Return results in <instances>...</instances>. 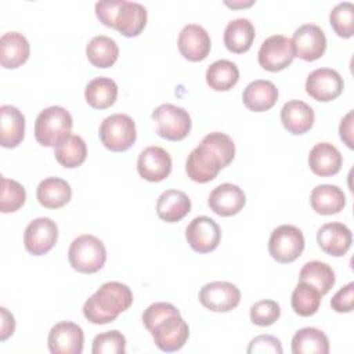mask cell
Listing matches in <instances>:
<instances>
[{
    "label": "cell",
    "mask_w": 354,
    "mask_h": 354,
    "mask_svg": "<svg viewBox=\"0 0 354 354\" xmlns=\"http://www.w3.org/2000/svg\"><path fill=\"white\" fill-rule=\"evenodd\" d=\"M152 119L158 124V134L169 141L185 138L191 130L192 122L189 113L177 105L162 104L152 111Z\"/></svg>",
    "instance_id": "obj_6"
},
{
    "label": "cell",
    "mask_w": 354,
    "mask_h": 354,
    "mask_svg": "<svg viewBox=\"0 0 354 354\" xmlns=\"http://www.w3.org/2000/svg\"><path fill=\"white\" fill-rule=\"evenodd\" d=\"M239 80V69L235 62L217 59L206 71V83L216 91H228Z\"/></svg>",
    "instance_id": "obj_33"
},
{
    "label": "cell",
    "mask_w": 354,
    "mask_h": 354,
    "mask_svg": "<svg viewBox=\"0 0 354 354\" xmlns=\"http://www.w3.org/2000/svg\"><path fill=\"white\" fill-rule=\"evenodd\" d=\"M91 351L93 354H124L126 337L116 329L100 333L93 340Z\"/></svg>",
    "instance_id": "obj_39"
},
{
    "label": "cell",
    "mask_w": 354,
    "mask_h": 354,
    "mask_svg": "<svg viewBox=\"0 0 354 354\" xmlns=\"http://www.w3.org/2000/svg\"><path fill=\"white\" fill-rule=\"evenodd\" d=\"M86 55L95 68H109L119 57V47L116 41L105 35L94 36L86 46Z\"/></svg>",
    "instance_id": "obj_32"
},
{
    "label": "cell",
    "mask_w": 354,
    "mask_h": 354,
    "mask_svg": "<svg viewBox=\"0 0 354 354\" xmlns=\"http://www.w3.org/2000/svg\"><path fill=\"white\" fill-rule=\"evenodd\" d=\"M282 344L279 342V339H277L275 336L271 335H260L256 336L254 339L250 340L249 347H248V353L253 354V353H259V354H282Z\"/></svg>",
    "instance_id": "obj_43"
},
{
    "label": "cell",
    "mask_w": 354,
    "mask_h": 354,
    "mask_svg": "<svg viewBox=\"0 0 354 354\" xmlns=\"http://www.w3.org/2000/svg\"><path fill=\"white\" fill-rule=\"evenodd\" d=\"M68 260L73 270L83 274L100 271L106 261V249L102 241L91 234L76 236L68 249Z\"/></svg>",
    "instance_id": "obj_3"
},
{
    "label": "cell",
    "mask_w": 354,
    "mask_h": 354,
    "mask_svg": "<svg viewBox=\"0 0 354 354\" xmlns=\"http://www.w3.org/2000/svg\"><path fill=\"white\" fill-rule=\"evenodd\" d=\"M177 46L180 54L192 62L205 59L212 47L210 36L206 29L198 24L185 25L177 39Z\"/></svg>",
    "instance_id": "obj_17"
},
{
    "label": "cell",
    "mask_w": 354,
    "mask_h": 354,
    "mask_svg": "<svg viewBox=\"0 0 354 354\" xmlns=\"http://www.w3.org/2000/svg\"><path fill=\"white\" fill-rule=\"evenodd\" d=\"M39 203L46 209H59L72 198L69 183L59 177H47L41 180L36 189Z\"/></svg>",
    "instance_id": "obj_27"
},
{
    "label": "cell",
    "mask_w": 354,
    "mask_h": 354,
    "mask_svg": "<svg viewBox=\"0 0 354 354\" xmlns=\"http://www.w3.org/2000/svg\"><path fill=\"white\" fill-rule=\"evenodd\" d=\"M25 136V116L12 105L0 106V144L4 148H15Z\"/></svg>",
    "instance_id": "obj_24"
},
{
    "label": "cell",
    "mask_w": 354,
    "mask_h": 354,
    "mask_svg": "<svg viewBox=\"0 0 354 354\" xmlns=\"http://www.w3.org/2000/svg\"><path fill=\"white\" fill-rule=\"evenodd\" d=\"M246 203L243 189L235 184L224 183L217 185L209 195V207L221 217H230L239 213Z\"/></svg>",
    "instance_id": "obj_18"
},
{
    "label": "cell",
    "mask_w": 354,
    "mask_h": 354,
    "mask_svg": "<svg viewBox=\"0 0 354 354\" xmlns=\"http://www.w3.org/2000/svg\"><path fill=\"white\" fill-rule=\"evenodd\" d=\"M171 314H180V311L176 306H173L171 303H166V301H156L144 310L142 324L149 330L156 322H159L160 319H163L165 317L171 315Z\"/></svg>",
    "instance_id": "obj_42"
},
{
    "label": "cell",
    "mask_w": 354,
    "mask_h": 354,
    "mask_svg": "<svg viewBox=\"0 0 354 354\" xmlns=\"http://www.w3.org/2000/svg\"><path fill=\"white\" fill-rule=\"evenodd\" d=\"M147 8L137 1L124 0L115 19V29L126 37L138 36L147 25Z\"/></svg>",
    "instance_id": "obj_26"
},
{
    "label": "cell",
    "mask_w": 354,
    "mask_h": 354,
    "mask_svg": "<svg viewBox=\"0 0 354 354\" xmlns=\"http://www.w3.org/2000/svg\"><path fill=\"white\" fill-rule=\"evenodd\" d=\"M30 54L28 39L19 32H7L0 37V64L6 69H15L25 64Z\"/></svg>",
    "instance_id": "obj_22"
},
{
    "label": "cell",
    "mask_w": 354,
    "mask_h": 354,
    "mask_svg": "<svg viewBox=\"0 0 354 354\" xmlns=\"http://www.w3.org/2000/svg\"><path fill=\"white\" fill-rule=\"evenodd\" d=\"M191 210V199L180 189H166L156 202V213L166 223L183 220Z\"/></svg>",
    "instance_id": "obj_25"
},
{
    "label": "cell",
    "mask_w": 354,
    "mask_h": 354,
    "mask_svg": "<svg viewBox=\"0 0 354 354\" xmlns=\"http://www.w3.org/2000/svg\"><path fill=\"white\" fill-rule=\"evenodd\" d=\"M73 120L71 113L58 105L40 111L35 122V138L43 147H57L71 136Z\"/></svg>",
    "instance_id": "obj_2"
},
{
    "label": "cell",
    "mask_w": 354,
    "mask_h": 354,
    "mask_svg": "<svg viewBox=\"0 0 354 354\" xmlns=\"http://www.w3.org/2000/svg\"><path fill=\"white\" fill-rule=\"evenodd\" d=\"M344 87L343 77L330 68L314 69L306 80V91L317 101L328 102L337 98Z\"/></svg>",
    "instance_id": "obj_14"
},
{
    "label": "cell",
    "mask_w": 354,
    "mask_h": 354,
    "mask_svg": "<svg viewBox=\"0 0 354 354\" xmlns=\"http://www.w3.org/2000/svg\"><path fill=\"white\" fill-rule=\"evenodd\" d=\"M133 304V292L118 281L102 283L94 295L83 304L84 318L94 325H104L115 321L119 314L129 310Z\"/></svg>",
    "instance_id": "obj_1"
},
{
    "label": "cell",
    "mask_w": 354,
    "mask_h": 354,
    "mask_svg": "<svg viewBox=\"0 0 354 354\" xmlns=\"http://www.w3.org/2000/svg\"><path fill=\"white\" fill-rule=\"evenodd\" d=\"M124 0H102L95 3V15L101 24L108 28H115V19Z\"/></svg>",
    "instance_id": "obj_44"
},
{
    "label": "cell",
    "mask_w": 354,
    "mask_h": 354,
    "mask_svg": "<svg viewBox=\"0 0 354 354\" xmlns=\"http://www.w3.org/2000/svg\"><path fill=\"white\" fill-rule=\"evenodd\" d=\"M223 167L224 166L221 158L213 148H210L203 141H201V144L189 152L185 163V171L188 177L192 181L201 184L209 183L216 178Z\"/></svg>",
    "instance_id": "obj_9"
},
{
    "label": "cell",
    "mask_w": 354,
    "mask_h": 354,
    "mask_svg": "<svg viewBox=\"0 0 354 354\" xmlns=\"http://www.w3.org/2000/svg\"><path fill=\"white\" fill-rule=\"evenodd\" d=\"M202 141L217 152V155L221 158L224 167H227L232 162L235 156V144L230 136L221 131H213L205 136Z\"/></svg>",
    "instance_id": "obj_41"
},
{
    "label": "cell",
    "mask_w": 354,
    "mask_h": 354,
    "mask_svg": "<svg viewBox=\"0 0 354 354\" xmlns=\"http://www.w3.org/2000/svg\"><path fill=\"white\" fill-rule=\"evenodd\" d=\"M256 30L250 19L236 18L227 24L224 29V44L234 54L246 53L254 40Z\"/></svg>",
    "instance_id": "obj_29"
},
{
    "label": "cell",
    "mask_w": 354,
    "mask_h": 354,
    "mask_svg": "<svg viewBox=\"0 0 354 354\" xmlns=\"http://www.w3.org/2000/svg\"><path fill=\"white\" fill-rule=\"evenodd\" d=\"M303 232L290 224H282L274 228L268 239V252L278 263H292L300 257L304 250Z\"/></svg>",
    "instance_id": "obj_5"
},
{
    "label": "cell",
    "mask_w": 354,
    "mask_h": 354,
    "mask_svg": "<svg viewBox=\"0 0 354 354\" xmlns=\"http://www.w3.org/2000/svg\"><path fill=\"white\" fill-rule=\"evenodd\" d=\"M242 101L249 111L264 112L275 105L278 101V88L277 86L266 79H259L250 82L243 93Z\"/></svg>",
    "instance_id": "obj_23"
},
{
    "label": "cell",
    "mask_w": 354,
    "mask_h": 354,
    "mask_svg": "<svg viewBox=\"0 0 354 354\" xmlns=\"http://www.w3.org/2000/svg\"><path fill=\"white\" fill-rule=\"evenodd\" d=\"M54 156L55 160L66 169L79 167L87 158L86 142L80 136L71 134L68 138H65L61 144L55 147Z\"/></svg>",
    "instance_id": "obj_35"
},
{
    "label": "cell",
    "mask_w": 354,
    "mask_h": 354,
    "mask_svg": "<svg viewBox=\"0 0 354 354\" xmlns=\"http://www.w3.org/2000/svg\"><path fill=\"white\" fill-rule=\"evenodd\" d=\"M185 238L192 250L198 253H210L220 243L221 230L213 218L198 216L187 225Z\"/></svg>",
    "instance_id": "obj_12"
},
{
    "label": "cell",
    "mask_w": 354,
    "mask_h": 354,
    "mask_svg": "<svg viewBox=\"0 0 354 354\" xmlns=\"http://www.w3.org/2000/svg\"><path fill=\"white\" fill-rule=\"evenodd\" d=\"M317 242L326 254L340 257L351 248L353 235L350 228L343 223H326L318 230Z\"/></svg>",
    "instance_id": "obj_19"
},
{
    "label": "cell",
    "mask_w": 354,
    "mask_h": 354,
    "mask_svg": "<svg viewBox=\"0 0 354 354\" xmlns=\"http://www.w3.org/2000/svg\"><path fill=\"white\" fill-rule=\"evenodd\" d=\"M343 158L340 151L330 142L315 144L308 153V166L314 174L330 177L340 171Z\"/></svg>",
    "instance_id": "obj_21"
},
{
    "label": "cell",
    "mask_w": 354,
    "mask_h": 354,
    "mask_svg": "<svg viewBox=\"0 0 354 354\" xmlns=\"http://www.w3.org/2000/svg\"><path fill=\"white\" fill-rule=\"evenodd\" d=\"M310 203L315 213L322 216L336 214L346 206V195L332 184H321L313 188L310 194Z\"/></svg>",
    "instance_id": "obj_28"
},
{
    "label": "cell",
    "mask_w": 354,
    "mask_h": 354,
    "mask_svg": "<svg viewBox=\"0 0 354 354\" xmlns=\"http://www.w3.org/2000/svg\"><path fill=\"white\" fill-rule=\"evenodd\" d=\"M254 1L252 0V1H248V3H228V1H225V4L227 6H230V7H232V8H236V7H249V6H252Z\"/></svg>",
    "instance_id": "obj_48"
},
{
    "label": "cell",
    "mask_w": 354,
    "mask_h": 354,
    "mask_svg": "<svg viewBox=\"0 0 354 354\" xmlns=\"http://www.w3.org/2000/svg\"><path fill=\"white\" fill-rule=\"evenodd\" d=\"M354 304V283L348 282L330 299V307L336 313H350Z\"/></svg>",
    "instance_id": "obj_45"
},
{
    "label": "cell",
    "mask_w": 354,
    "mask_h": 354,
    "mask_svg": "<svg viewBox=\"0 0 354 354\" xmlns=\"http://www.w3.org/2000/svg\"><path fill=\"white\" fill-rule=\"evenodd\" d=\"M295 57L293 43L283 35H272L267 37L257 53L260 66L270 72H278L288 68Z\"/></svg>",
    "instance_id": "obj_8"
},
{
    "label": "cell",
    "mask_w": 354,
    "mask_h": 354,
    "mask_svg": "<svg viewBox=\"0 0 354 354\" xmlns=\"http://www.w3.org/2000/svg\"><path fill=\"white\" fill-rule=\"evenodd\" d=\"M1 313V330H0V340L4 342L6 339H8L10 336H12L14 330H15V319L14 315L11 313H8V310L6 307L0 308Z\"/></svg>",
    "instance_id": "obj_47"
},
{
    "label": "cell",
    "mask_w": 354,
    "mask_h": 354,
    "mask_svg": "<svg viewBox=\"0 0 354 354\" xmlns=\"http://www.w3.org/2000/svg\"><path fill=\"white\" fill-rule=\"evenodd\" d=\"M339 134L340 138L344 141V144L348 148H353V111H348L347 115L342 119L339 126Z\"/></svg>",
    "instance_id": "obj_46"
},
{
    "label": "cell",
    "mask_w": 354,
    "mask_h": 354,
    "mask_svg": "<svg viewBox=\"0 0 354 354\" xmlns=\"http://www.w3.org/2000/svg\"><path fill=\"white\" fill-rule=\"evenodd\" d=\"M314 119L315 115L313 108L301 100H290L285 102L281 109V122L283 127L295 136L307 133L313 127Z\"/></svg>",
    "instance_id": "obj_20"
},
{
    "label": "cell",
    "mask_w": 354,
    "mask_h": 354,
    "mask_svg": "<svg viewBox=\"0 0 354 354\" xmlns=\"http://www.w3.org/2000/svg\"><path fill=\"white\" fill-rule=\"evenodd\" d=\"M199 301L203 307L214 313H228L241 301V290L227 281H213L199 290Z\"/></svg>",
    "instance_id": "obj_10"
},
{
    "label": "cell",
    "mask_w": 354,
    "mask_h": 354,
    "mask_svg": "<svg viewBox=\"0 0 354 354\" xmlns=\"http://www.w3.org/2000/svg\"><path fill=\"white\" fill-rule=\"evenodd\" d=\"M83 329L71 321L55 324L47 337L48 350L53 354H80L83 351Z\"/></svg>",
    "instance_id": "obj_13"
},
{
    "label": "cell",
    "mask_w": 354,
    "mask_h": 354,
    "mask_svg": "<svg viewBox=\"0 0 354 354\" xmlns=\"http://www.w3.org/2000/svg\"><path fill=\"white\" fill-rule=\"evenodd\" d=\"M330 26L340 37L348 39L354 35V4L342 1L336 4L329 14Z\"/></svg>",
    "instance_id": "obj_38"
},
{
    "label": "cell",
    "mask_w": 354,
    "mask_h": 354,
    "mask_svg": "<svg viewBox=\"0 0 354 354\" xmlns=\"http://www.w3.org/2000/svg\"><path fill=\"white\" fill-rule=\"evenodd\" d=\"M58 227L50 217H37L32 220L24 232L25 249L33 256L48 253L57 243Z\"/></svg>",
    "instance_id": "obj_11"
},
{
    "label": "cell",
    "mask_w": 354,
    "mask_h": 354,
    "mask_svg": "<svg viewBox=\"0 0 354 354\" xmlns=\"http://www.w3.org/2000/svg\"><path fill=\"white\" fill-rule=\"evenodd\" d=\"M329 348L328 336L318 328H301L292 337L293 354H328Z\"/></svg>",
    "instance_id": "obj_31"
},
{
    "label": "cell",
    "mask_w": 354,
    "mask_h": 354,
    "mask_svg": "<svg viewBox=\"0 0 354 354\" xmlns=\"http://www.w3.org/2000/svg\"><path fill=\"white\" fill-rule=\"evenodd\" d=\"M299 281L313 285L324 296L333 288L336 277H335V271L329 264L318 260H313V261H307L301 267L299 272Z\"/></svg>",
    "instance_id": "obj_34"
},
{
    "label": "cell",
    "mask_w": 354,
    "mask_h": 354,
    "mask_svg": "<svg viewBox=\"0 0 354 354\" xmlns=\"http://www.w3.org/2000/svg\"><path fill=\"white\" fill-rule=\"evenodd\" d=\"M290 40L296 57L304 61H315L321 58L326 50V36L315 24L300 25Z\"/></svg>",
    "instance_id": "obj_15"
},
{
    "label": "cell",
    "mask_w": 354,
    "mask_h": 354,
    "mask_svg": "<svg viewBox=\"0 0 354 354\" xmlns=\"http://www.w3.org/2000/svg\"><path fill=\"white\" fill-rule=\"evenodd\" d=\"M98 134L102 145L112 152L127 151L137 138L136 123L126 113L106 116L100 124Z\"/></svg>",
    "instance_id": "obj_4"
},
{
    "label": "cell",
    "mask_w": 354,
    "mask_h": 354,
    "mask_svg": "<svg viewBox=\"0 0 354 354\" xmlns=\"http://www.w3.org/2000/svg\"><path fill=\"white\" fill-rule=\"evenodd\" d=\"M26 201V191L22 184L15 180L1 177L0 188V212L12 213L24 206Z\"/></svg>",
    "instance_id": "obj_37"
},
{
    "label": "cell",
    "mask_w": 354,
    "mask_h": 354,
    "mask_svg": "<svg viewBox=\"0 0 354 354\" xmlns=\"http://www.w3.org/2000/svg\"><path fill=\"white\" fill-rule=\"evenodd\" d=\"M84 98L91 108L106 109L113 105L118 98V84L111 77H94L84 88Z\"/></svg>",
    "instance_id": "obj_30"
},
{
    "label": "cell",
    "mask_w": 354,
    "mask_h": 354,
    "mask_svg": "<svg viewBox=\"0 0 354 354\" xmlns=\"http://www.w3.org/2000/svg\"><path fill=\"white\" fill-rule=\"evenodd\" d=\"M171 156L166 149L158 145L147 147L137 159L138 174L151 183H159L169 177L171 171Z\"/></svg>",
    "instance_id": "obj_16"
},
{
    "label": "cell",
    "mask_w": 354,
    "mask_h": 354,
    "mask_svg": "<svg viewBox=\"0 0 354 354\" xmlns=\"http://www.w3.org/2000/svg\"><path fill=\"white\" fill-rule=\"evenodd\" d=\"M281 315V307L277 301L266 299L252 304L249 310L250 321L257 326H270L278 321Z\"/></svg>",
    "instance_id": "obj_40"
},
{
    "label": "cell",
    "mask_w": 354,
    "mask_h": 354,
    "mask_svg": "<svg viewBox=\"0 0 354 354\" xmlns=\"http://www.w3.org/2000/svg\"><path fill=\"white\" fill-rule=\"evenodd\" d=\"M153 343L158 348L166 353H173L184 347L189 337L188 324L181 314H171L156 322L149 329Z\"/></svg>",
    "instance_id": "obj_7"
},
{
    "label": "cell",
    "mask_w": 354,
    "mask_h": 354,
    "mask_svg": "<svg viewBox=\"0 0 354 354\" xmlns=\"http://www.w3.org/2000/svg\"><path fill=\"white\" fill-rule=\"evenodd\" d=\"M322 295L313 285L300 281L292 292L290 304L293 311L300 317L314 315L321 304Z\"/></svg>",
    "instance_id": "obj_36"
}]
</instances>
